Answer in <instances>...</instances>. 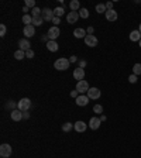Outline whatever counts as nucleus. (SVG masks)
Here are the masks:
<instances>
[{
	"label": "nucleus",
	"mask_w": 141,
	"mask_h": 158,
	"mask_svg": "<svg viewBox=\"0 0 141 158\" xmlns=\"http://www.w3.org/2000/svg\"><path fill=\"white\" fill-rule=\"evenodd\" d=\"M23 23H24L26 26H30L31 23H33V16H30V14H24V16H23Z\"/></svg>",
	"instance_id": "5701e85b"
},
{
	"label": "nucleus",
	"mask_w": 141,
	"mask_h": 158,
	"mask_svg": "<svg viewBox=\"0 0 141 158\" xmlns=\"http://www.w3.org/2000/svg\"><path fill=\"white\" fill-rule=\"evenodd\" d=\"M106 9H107V10H113V3L107 2V3H106Z\"/></svg>",
	"instance_id": "ea45409f"
},
{
	"label": "nucleus",
	"mask_w": 141,
	"mask_h": 158,
	"mask_svg": "<svg viewBox=\"0 0 141 158\" xmlns=\"http://www.w3.org/2000/svg\"><path fill=\"white\" fill-rule=\"evenodd\" d=\"M93 112L96 114H102L103 113V106H102V105H95V106H93Z\"/></svg>",
	"instance_id": "7c9ffc66"
},
{
	"label": "nucleus",
	"mask_w": 141,
	"mask_h": 158,
	"mask_svg": "<svg viewBox=\"0 0 141 158\" xmlns=\"http://www.w3.org/2000/svg\"><path fill=\"white\" fill-rule=\"evenodd\" d=\"M6 106H7L9 109H11V110H16V107H17V103H14L13 100H9Z\"/></svg>",
	"instance_id": "473e14b6"
},
{
	"label": "nucleus",
	"mask_w": 141,
	"mask_h": 158,
	"mask_svg": "<svg viewBox=\"0 0 141 158\" xmlns=\"http://www.w3.org/2000/svg\"><path fill=\"white\" fill-rule=\"evenodd\" d=\"M11 155V145L10 144H2L0 145V157L9 158Z\"/></svg>",
	"instance_id": "39448f33"
},
{
	"label": "nucleus",
	"mask_w": 141,
	"mask_h": 158,
	"mask_svg": "<svg viewBox=\"0 0 141 158\" xmlns=\"http://www.w3.org/2000/svg\"><path fill=\"white\" fill-rule=\"evenodd\" d=\"M138 31H140V33H141V24H140V27H138Z\"/></svg>",
	"instance_id": "de8ad7c7"
},
{
	"label": "nucleus",
	"mask_w": 141,
	"mask_h": 158,
	"mask_svg": "<svg viewBox=\"0 0 141 158\" xmlns=\"http://www.w3.org/2000/svg\"><path fill=\"white\" fill-rule=\"evenodd\" d=\"M14 58L19 59V61H21L23 58H26V51H21V50H17V51L14 52Z\"/></svg>",
	"instance_id": "4be33fe9"
},
{
	"label": "nucleus",
	"mask_w": 141,
	"mask_h": 158,
	"mask_svg": "<svg viewBox=\"0 0 141 158\" xmlns=\"http://www.w3.org/2000/svg\"><path fill=\"white\" fill-rule=\"evenodd\" d=\"M76 61H78V58H76V55H72V57H70V58H69V62H70V64H72V62H76Z\"/></svg>",
	"instance_id": "a19ab883"
},
{
	"label": "nucleus",
	"mask_w": 141,
	"mask_h": 158,
	"mask_svg": "<svg viewBox=\"0 0 141 158\" xmlns=\"http://www.w3.org/2000/svg\"><path fill=\"white\" fill-rule=\"evenodd\" d=\"M96 11L100 14V13H106L107 11V9H106V4H102V3H99L96 6Z\"/></svg>",
	"instance_id": "cd10ccee"
},
{
	"label": "nucleus",
	"mask_w": 141,
	"mask_h": 158,
	"mask_svg": "<svg viewBox=\"0 0 141 158\" xmlns=\"http://www.w3.org/2000/svg\"><path fill=\"white\" fill-rule=\"evenodd\" d=\"M10 117H11V120H14V121L23 120V112L19 110V109H16V110H11Z\"/></svg>",
	"instance_id": "4468645a"
},
{
	"label": "nucleus",
	"mask_w": 141,
	"mask_h": 158,
	"mask_svg": "<svg viewBox=\"0 0 141 158\" xmlns=\"http://www.w3.org/2000/svg\"><path fill=\"white\" fill-rule=\"evenodd\" d=\"M74 78H75V79H78V82L79 81H83V78H85V69L78 66V68L74 71Z\"/></svg>",
	"instance_id": "ddd939ff"
},
{
	"label": "nucleus",
	"mask_w": 141,
	"mask_h": 158,
	"mask_svg": "<svg viewBox=\"0 0 141 158\" xmlns=\"http://www.w3.org/2000/svg\"><path fill=\"white\" fill-rule=\"evenodd\" d=\"M130 40L133 41H140L141 40V33L140 31H138V30H133V31H131L130 33Z\"/></svg>",
	"instance_id": "6ab92c4d"
},
{
	"label": "nucleus",
	"mask_w": 141,
	"mask_h": 158,
	"mask_svg": "<svg viewBox=\"0 0 141 158\" xmlns=\"http://www.w3.org/2000/svg\"><path fill=\"white\" fill-rule=\"evenodd\" d=\"M78 13H79V17H82V19H88V17H89V10H88V9L82 7Z\"/></svg>",
	"instance_id": "393cba45"
},
{
	"label": "nucleus",
	"mask_w": 141,
	"mask_h": 158,
	"mask_svg": "<svg viewBox=\"0 0 141 158\" xmlns=\"http://www.w3.org/2000/svg\"><path fill=\"white\" fill-rule=\"evenodd\" d=\"M19 45H20V50H21V51H28V50H31L30 41L27 40V38H21V40L19 41Z\"/></svg>",
	"instance_id": "f3484780"
},
{
	"label": "nucleus",
	"mask_w": 141,
	"mask_h": 158,
	"mask_svg": "<svg viewBox=\"0 0 141 158\" xmlns=\"http://www.w3.org/2000/svg\"><path fill=\"white\" fill-rule=\"evenodd\" d=\"M41 14H42V10H41V9H38V7L31 9V16H33V17H41Z\"/></svg>",
	"instance_id": "a878e982"
},
{
	"label": "nucleus",
	"mask_w": 141,
	"mask_h": 158,
	"mask_svg": "<svg viewBox=\"0 0 141 158\" xmlns=\"http://www.w3.org/2000/svg\"><path fill=\"white\" fill-rule=\"evenodd\" d=\"M41 17L44 19V21H52V19L55 17V14H54V10H51L49 7H44L42 9V14H41Z\"/></svg>",
	"instance_id": "7ed1b4c3"
},
{
	"label": "nucleus",
	"mask_w": 141,
	"mask_h": 158,
	"mask_svg": "<svg viewBox=\"0 0 141 158\" xmlns=\"http://www.w3.org/2000/svg\"><path fill=\"white\" fill-rule=\"evenodd\" d=\"M89 97H88V95H79L78 97H76V105L78 106H81V107H83V106H86L88 103H89Z\"/></svg>",
	"instance_id": "9d476101"
},
{
	"label": "nucleus",
	"mask_w": 141,
	"mask_h": 158,
	"mask_svg": "<svg viewBox=\"0 0 141 158\" xmlns=\"http://www.w3.org/2000/svg\"><path fill=\"white\" fill-rule=\"evenodd\" d=\"M54 14H55V17H61V16H63L65 14V9L63 7H56V9H54Z\"/></svg>",
	"instance_id": "b1692460"
},
{
	"label": "nucleus",
	"mask_w": 141,
	"mask_h": 158,
	"mask_svg": "<svg viewBox=\"0 0 141 158\" xmlns=\"http://www.w3.org/2000/svg\"><path fill=\"white\" fill-rule=\"evenodd\" d=\"M69 7H70L72 11H79L81 10V3H79L78 0H72V2L69 3Z\"/></svg>",
	"instance_id": "aec40b11"
},
{
	"label": "nucleus",
	"mask_w": 141,
	"mask_h": 158,
	"mask_svg": "<svg viewBox=\"0 0 141 158\" xmlns=\"http://www.w3.org/2000/svg\"><path fill=\"white\" fill-rule=\"evenodd\" d=\"M52 23H54V26L58 27V24L61 23V19H60V17H54V19H52Z\"/></svg>",
	"instance_id": "e433bc0d"
},
{
	"label": "nucleus",
	"mask_w": 141,
	"mask_h": 158,
	"mask_svg": "<svg viewBox=\"0 0 141 158\" xmlns=\"http://www.w3.org/2000/svg\"><path fill=\"white\" fill-rule=\"evenodd\" d=\"M23 119H24V120L30 119V113H28V110H27V112H23Z\"/></svg>",
	"instance_id": "4c0bfd02"
},
{
	"label": "nucleus",
	"mask_w": 141,
	"mask_h": 158,
	"mask_svg": "<svg viewBox=\"0 0 141 158\" xmlns=\"http://www.w3.org/2000/svg\"><path fill=\"white\" fill-rule=\"evenodd\" d=\"M133 74L134 75H141V64H136V65L133 66Z\"/></svg>",
	"instance_id": "c85d7f7f"
},
{
	"label": "nucleus",
	"mask_w": 141,
	"mask_h": 158,
	"mask_svg": "<svg viewBox=\"0 0 141 158\" xmlns=\"http://www.w3.org/2000/svg\"><path fill=\"white\" fill-rule=\"evenodd\" d=\"M78 20H79V13L78 11H70V13H68L67 21L69 23V24H74V23H76Z\"/></svg>",
	"instance_id": "9b49d317"
},
{
	"label": "nucleus",
	"mask_w": 141,
	"mask_h": 158,
	"mask_svg": "<svg viewBox=\"0 0 141 158\" xmlns=\"http://www.w3.org/2000/svg\"><path fill=\"white\" fill-rule=\"evenodd\" d=\"M70 96H72V97H78V96H79V92L76 90V89H75V90H72V92H70Z\"/></svg>",
	"instance_id": "58836bf2"
},
{
	"label": "nucleus",
	"mask_w": 141,
	"mask_h": 158,
	"mask_svg": "<svg viewBox=\"0 0 141 158\" xmlns=\"http://www.w3.org/2000/svg\"><path fill=\"white\" fill-rule=\"evenodd\" d=\"M138 81V78H137V75H134V74H131L130 76H128V82L130 83H136V82Z\"/></svg>",
	"instance_id": "72a5a7b5"
},
{
	"label": "nucleus",
	"mask_w": 141,
	"mask_h": 158,
	"mask_svg": "<svg viewBox=\"0 0 141 158\" xmlns=\"http://www.w3.org/2000/svg\"><path fill=\"white\" fill-rule=\"evenodd\" d=\"M100 120H102V121H106V116H103V114H102V116H100Z\"/></svg>",
	"instance_id": "49530a36"
},
{
	"label": "nucleus",
	"mask_w": 141,
	"mask_h": 158,
	"mask_svg": "<svg viewBox=\"0 0 141 158\" xmlns=\"http://www.w3.org/2000/svg\"><path fill=\"white\" fill-rule=\"evenodd\" d=\"M138 45H140V48H141V40H140V41H138Z\"/></svg>",
	"instance_id": "09e8293b"
},
{
	"label": "nucleus",
	"mask_w": 141,
	"mask_h": 158,
	"mask_svg": "<svg viewBox=\"0 0 141 158\" xmlns=\"http://www.w3.org/2000/svg\"><path fill=\"white\" fill-rule=\"evenodd\" d=\"M26 57H27V58H34V51H33V50H28V51H26Z\"/></svg>",
	"instance_id": "c9c22d12"
},
{
	"label": "nucleus",
	"mask_w": 141,
	"mask_h": 158,
	"mask_svg": "<svg viewBox=\"0 0 141 158\" xmlns=\"http://www.w3.org/2000/svg\"><path fill=\"white\" fill-rule=\"evenodd\" d=\"M86 127H88V124H86L85 121H81V120L76 121V123L74 124V129L76 130L78 133H83L86 130Z\"/></svg>",
	"instance_id": "dca6fc26"
},
{
	"label": "nucleus",
	"mask_w": 141,
	"mask_h": 158,
	"mask_svg": "<svg viewBox=\"0 0 141 158\" xmlns=\"http://www.w3.org/2000/svg\"><path fill=\"white\" fill-rule=\"evenodd\" d=\"M104 16H106V20L107 21H116L117 20V11H114V10H107L106 13H104Z\"/></svg>",
	"instance_id": "2eb2a0df"
},
{
	"label": "nucleus",
	"mask_w": 141,
	"mask_h": 158,
	"mask_svg": "<svg viewBox=\"0 0 141 158\" xmlns=\"http://www.w3.org/2000/svg\"><path fill=\"white\" fill-rule=\"evenodd\" d=\"M23 33H24L26 38L34 37V34H35V28H34L33 24H30V26H24V28H23Z\"/></svg>",
	"instance_id": "6e6552de"
},
{
	"label": "nucleus",
	"mask_w": 141,
	"mask_h": 158,
	"mask_svg": "<svg viewBox=\"0 0 141 158\" xmlns=\"http://www.w3.org/2000/svg\"><path fill=\"white\" fill-rule=\"evenodd\" d=\"M85 66H86V61H83V59L79 61V68H85Z\"/></svg>",
	"instance_id": "79ce46f5"
},
{
	"label": "nucleus",
	"mask_w": 141,
	"mask_h": 158,
	"mask_svg": "<svg viewBox=\"0 0 141 158\" xmlns=\"http://www.w3.org/2000/svg\"><path fill=\"white\" fill-rule=\"evenodd\" d=\"M90 89V86H89V83L83 79V81H79L78 83H76V90H78L81 95H83V93H88V90Z\"/></svg>",
	"instance_id": "20e7f679"
},
{
	"label": "nucleus",
	"mask_w": 141,
	"mask_h": 158,
	"mask_svg": "<svg viewBox=\"0 0 141 158\" xmlns=\"http://www.w3.org/2000/svg\"><path fill=\"white\" fill-rule=\"evenodd\" d=\"M41 41H44V42H48V41H49L48 35H42V37H41Z\"/></svg>",
	"instance_id": "37998d69"
},
{
	"label": "nucleus",
	"mask_w": 141,
	"mask_h": 158,
	"mask_svg": "<svg viewBox=\"0 0 141 158\" xmlns=\"http://www.w3.org/2000/svg\"><path fill=\"white\" fill-rule=\"evenodd\" d=\"M26 6L28 9H34V7H37V6H35V0H26Z\"/></svg>",
	"instance_id": "2f4dec72"
},
{
	"label": "nucleus",
	"mask_w": 141,
	"mask_h": 158,
	"mask_svg": "<svg viewBox=\"0 0 141 158\" xmlns=\"http://www.w3.org/2000/svg\"><path fill=\"white\" fill-rule=\"evenodd\" d=\"M93 31H95V28H93V27H88V33L90 34V35H92V33Z\"/></svg>",
	"instance_id": "c03bdc74"
},
{
	"label": "nucleus",
	"mask_w": 141,
	"mask_h": 158,
	"mask_svg": "<svg viewBox=\"0 0 141 158\" xmlns=\"http://www.w3.org/2000/svg\"><path fill=\"white\" fill-rule=\"evenodd\" d=\"M100 124H102V120L99 117H92L89 120V127L92 130H97L99 127H100Z\"/></svg>",
	"instance_id": "f8f14e48"
},
{
	"label": "nucleus",
	"mask_w": 141,
	"mask_h": 158,
	"mask_svg": "<svg viewBox=\"0 0 141 158\" xmlns=\"http://www.w3.org/2000/svg\"><path fill=\"white\" fill-rule=\"evenodd\" d=\"M30 107H31V100L28 99V97H23V99H20V102L17 103V109L21 112H27Z\"/></svg>",
	"instance_id": "f03ea898"
},
{
	"label": "nucleus",
	"mask_w": 141,
	"mask_h": 158,
	"mask_svg": "<svg viewBox=\"0 0 141 158\" xmlns=\"http://www.w3.org/2000/svg\"><path fill=\"white\" fill-rule=\"evenodd\" d=\"M69 65H70V62H69V59H67V58H58L55 62H54V68L58 71H67L68 68H69Z\"/></svg>",
	"instance_id": "f257e3e1"
},
{
	"label": "nucleus",
	"mask_w": 141,
	"mask_h": 158,
	"mask_svg": "<svg viewBox=\"0 0 141 158\" xmlns=\"http://www.w3.org/2000/svg\"><path fill=\"white\" fill-rule=\"evenodd\" d=\"M23 11H24V13L27 14V11H28V7H27V6H24V7H23Z\"/></svg>",
	"instance_id": "a18cd8bd"
},
{
	"label": "nucleus",
	"mask_w": 141,
	"mask_h": 158,
	"mask_svg": "<svg viewBox=\"0 0 141 158\" xmlns=\"http://www.w3.org/2000/svg\"><path fill=\"white\" fill-rule=\"evenodd\" d=\"M0 35H2V37L6 35V26H4V24H0Z\"/></svg>",
	"instance_id": "f704fd0d"
},
{
	"label": "nucleus",
	"mask_w": 141,
	"mask_h": 158,
	"mask_svg": "<svg viewBox=\"0 0 141 158\" xmlns=\"http://www.w3.org/2000/svg\"><path fill=\"white\" fill-rule=\"evenodd\" d=\"M100 95H102V92L97 88H90L89 90H88V97H89V99H92V100L99 99V97H100Z\"/></svg>",
	"instance_id": "0eeeda50"
},
{
	"label": "nucleus",
	"mask_w": 141,
	"mask_h": 158,
	"mask_svg": "<svg viewBox=\"0 0 141 158\" xmlns=\"http://www.w3.org/2000/svg\"><path fill=\"white\" fill-rule=\"evenodd\" d=\"M47 48H48L51 52H56V51H58V48H60V45L56 44V41H51V40H49L48 42H47Z\"/></svg>",
	"instance_id": "a211bd4d"
},
{
	"label": "nucleus",
	"mask_w": 141,
	"mask_h": 158,
	"mask_svg": "<svg viewBox=\"0 0 141 158\" xmlns=\"http://www.w3.org/2000/svg\"><path fill=\"white\" fill-rule=\"evenodd\" d=\"M74 35L76 38H85L86 37V31L83 28H76L74 31Z\"/></svg>",
	"instance_id": "412c9836"
},
{
	"label": "nucleus",
	"mask_w": 141,
	"mask_h": 158,
	"mask_svg": "<svg viewBox=\"0 0 141 158\" xmlns=\"http://www.w3.org/2000/svg\"><path fill=\"white\" fill-rule=\"evenodd\" d=\"M60 34H61V31H60V28L56 26H54V27H51V28L48 30V33H47V35H48V38L51 41H55L56 38L60 37Z\"/></svg>",
	"instance_id": "423d86ee"
},
{
	"label": "nucleus",
	"mask_w": 141,
	"mask_h": 158,
	"mask_svg": "<svg viewBox=\"0 0 141 158\" xmlns=\"http://www.w3.org/2000/svg\"><path fill=\"white\" fill-rule=\"evenodd\" d=\"M72 129H74V124H72V123H65V124H62V131H65V133L70 131Z\"/></svg>",
	"instance_id": "c756f323"
},
{
	"label": "nucleus",
	"mask_w": 141,
	"mask_h": 158,
	"mask_svg": "<svg viewBox=\"0 0 141 158\" xmlns=\"http://www.w3.org/2000/svg\"><path fill=\"white\" fill-rule=\"evenodd\" d=\"M42 23H44V19H42V17H33V23H31V24L35 27V26H41Z\"/></svg>",
	"instance_id": "bb28decb"
},
{
	"label": "nucleus",
	"mask_w": 141,
	"mask_h": 158,
	"mask_svg": "<svg viewBox=\"0 0 141 158\" xmlns=\"http://www.w3.org/2000/svg\"><path fill=\"white\" fill-rule=\"evenodd\" d=\"M85 44L88 45V47H96L97 45V38L95 37V35H90V34H88L85 37Z\"/></svg>",
	"instance_id": "1a4fd4ad"
}]
</instances>
